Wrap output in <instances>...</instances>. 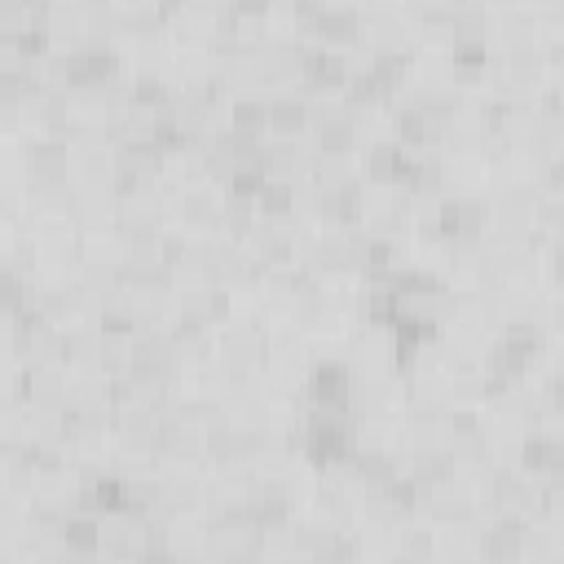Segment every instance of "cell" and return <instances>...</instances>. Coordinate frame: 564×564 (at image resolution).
Wrapping results in <instances>:
<instances>
[{
  "mask_svg": "<svg viewBox=\"0 0 564 564\" xmlns=\"http://www.w3.org/2000/svg\"><path fill=\"white\" fill-rule=\"evenodd\" d=\"M145 551V516L141 511H110L101 516V560H141Z\"/></svg>",
  "mask_w": 564,
  "mask_h": 564,
  "instance_id": "cell-3",
  "label": "cell"
},
{
  "mask_svg": "<svg viewBox=\"0 0 564 564\" xmlns=\"http://www.w3.org/2000/svg\"><path fill=\"white\" fill-rule=\"evenodd\" d=\"M480 555V529L467 524H441L436 529V560H476Z\"/></svg>",
  "mask_w": 564,
  "mask_h": 564,
  "instance_id": "cell-10",
  "label": "cell"
},
{
  "mask_svg": "<svg viewBox=\"0 0 564 564\" xmlns=\"http://www.w3.org/2000/svg\"><path fill=\"white\" fill-rule=\"evenodd\" d=\"M551 264H555V278L564 282V238L555 242V256H551Z\"/></svg>",
  "mask_w": 564,
  "mask_h": 564,
  "instance_id": "cell-16",
  "label": "cell"
},
{
  "mask_svg": "<svg viewBox=\"0 0 564 564\" xmlns=\"http://www.w3.org/2000/svg\"><path fill=\"white\" fill-rule=\"evenodd\" d=\"M22 154H26V181H70V145L62 137H31Z\"/></svg>",
  "mask_w": 564,
  "mask_h": 564,
  "instance_id": "cell-7",
  "label": "cell"
},
{
  "mask_svg": "<svg viewBox=\"0 0 564 564\" xmlns=\"http://www.w3.org/2000/svg\"><path fill=\"white\" fill-rule=\"evenodd\" d=\"M172 344H176V357H181V361L207 366V361L216 357V352H212V326H203V322H181V317H176Z\"/></svg>",
  "mask_w": 564,
  "mask_h": 564,
  "instance_id": "cell-12",
  "label": "cell"
},
{
  "mask_svg": "<svg viewBox=\"0 0 564 564\" xmlns=\"http://www.w3.org/2000/svg\"><path fill=\"white\" fill-rule=\"evenodd\" d=\"M216 361L229 370V375H256L260 361H269V335L256 326V322H229L216 339Z\"/></svg>",
  "mask_w": 564,
  "mask_h": 564,
  "instance_id": "cell-1",
  "label": "cell"
},
{
  "mask_svg": "<svg viewBox=\"0 0 564 564\" xmlns=\"http://www.w3.org/2000/svg\"><path fill=\"white\" fill-rule=\"evenodd\" d=\"M167 212V194L159 185H119V229H159V216Z\"/></svg>",
  "mask_w": 564,
  "mask_h": 564,
  "instance_id": "cell-6",
  "label": "cell"
},
{
  "mask_svg": "<svg viewBox=\"0 0 564 564\" xmlns=\"http://www.w3.org/2000/svg\"><path fill=\"white\" fill-rule=\"evenodd\" d=\"M454 476H458V463H454L449 449H419L414 463H410V480H414L419 489L445 485V480H454Z\"/></svg>",
  "mask_w": 564,
  "mask_h": 564,
  "instance_id": "cell-11",
  "label": "cell"
},
{
  "mask_svg": "<svg viewBox=\"0 0 564 564\" xmlns=\"http://www.w3.org/2000/svg\"><path fill=\"white\" fill-rule=\"evenodd\" d=\"M176 313H181V322L216 326V322H229L234 317V295L225 286H216V282L176 286Z\"/></svg>",
  "mask_w": 564,
  "mask_h": 564,
  "instance_id": "cell-2",
  "label": "cell"
},
{
  "mask_svg": "<svg viewBox=\"0 0 564 564\" xmlns=\"http://www.w3.org/2000/svg\"><path fill=\"white\" fill-rule=\"evenodd\" d=\"M445 564H485V560L476 555V560H445Z\"/></svg>",
  "mask_w": 564,
  "mask_h": 564,
  "instance_id": "cell-17",
  "label": "cell"
},
{
  "mask_svg": "<svg viewBox=\"0 0 564 564\" xmlns=\"http://www.w3.org/2000/svg\"><path fill=\"white\" fill-rule=\"evenodd\" d=\"M471 507H476V494L458 476L445 480V485L419 489V511H427V520H436V524H467L471 520Z\"/></svg>",
  "mask_w": 564,
  "mask_h": 564,
  "instance_id": "cell-5",
  "label": "cell"
},
{
  "mask_svg": "<svg viewBox=\"0 0 564 564\" xmlns=\"http://www.w3.org/2000/svg\"><path fill=\"white\" fill-rule=\"evenodd\" d=\"M489 229V203L476 194H449L441 203V234L445 242H463V238H485Z\"/></svg>",
  "mask_w": 564,
  "mask_h": 564,
  "instance_id": "cell-4",
  "label": "cell"
},
{
  "mask_svg": "<svg viewBox=\"0 0 564 564\" xmlns=\"http://www.w3.org/2000/svg\"><path fill=\"white\" fill-rule=\"evenodd\" d=\"M538 229L551 234L555 242L564 238V194H542L538 198Z\"/></svg>",
  "mask_w": 564,
  "mask_h": 564,
  "instance_id": "cell-15",
  "label": "cell"
},
{
  "mask_svg": "<svg viewBox=\"0 0 564 564\" xmlns=\"http://www.w3.org/2000/svg\"><path fill=\"white\" fill-rule=\"evenodd\" d=\"M62 546L66 551H101V516L70 511L66 524H62Z\"/></svg>",
  "mask_w": 564,
  "mask_h": 564,
  "instance_id": "cell-13",
  "label": "cell"
},
{
  "mask_svg": "<svg viewBox=\"0 0 564 564\" xmlns=\"http://www.w3.org/2000/svg\"><path fill=\"white\" fill-rule=\"evenodd\" d=\"M480 560L485 564H524V520L502 516L498 524L480 529Z\"/></svg>",
  "mask_w": 564,
  "mask_h": 564,
  "instance_id": "cell-8",
  "label": "cell"
},
{
  "mask_svg": "<svg viewBox=\"0 0 564 564\" xmlns=\"http://www.w3.org/2000/svg\"><path fill=\"white\" fill-rule=\"evenodd\" d=\"M269 128L278 137H304L308 132V97L304 93H273L269 97Z\"/></svg>",
  "mask_w": 564,
  "mask_h": 564,
  "instance_id": "cell-9",
  "label": "cell"
},
{
  "mask_svg": "<svg viewBox=\"0 0 564 564\" xmlns=\"http://www.w3.org/2000/svg\"><path fill=\"white\" fill-rule=\"evenodd\" d=\"M234 132L264 137L269 132V97H234Z\"/></svg>",
  "mask_w": 564,
  "mask_h": 564,
  "instance_id": "cell-14",
  "label": "cell"
}]
</instances>
